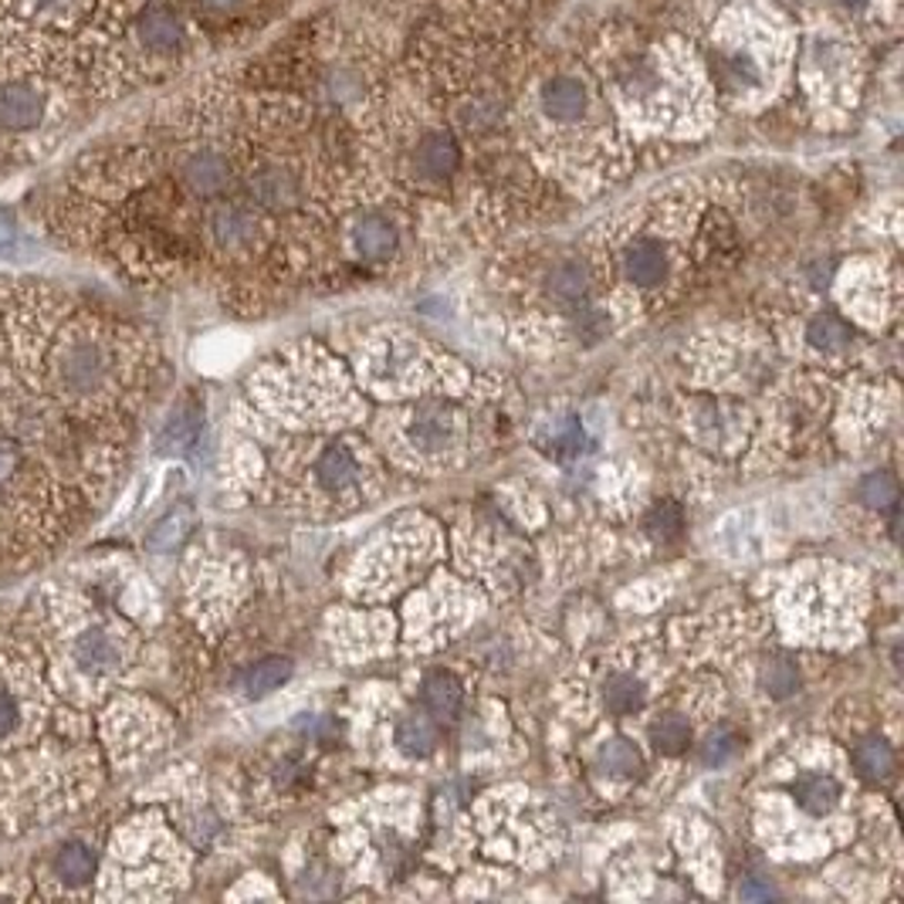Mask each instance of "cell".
Instances as JSON below:
<instances>
[{"instance_id": "cell-23", "label": "cell", "mask_w": 904, "mask_h": 904, "mask_svg": "<svg viewBox=\"0 0 904 904\" xmlns=\"http://www.w3.org/2000/svg\"><path fill=\"white\" fill-rule=\"evenodd\" d=\"M397 745L410 755H424L434 745V729L424 719H404L397 725Z\"/></svg>"}, {"instance_id": "cell-6", "label": "cell", "mask_w": 904, "mask_h": 904, "mask_svg": "<svg viewBox=\"0 0 904 904\" xmlns=\"http://www.w3.org/2000/svg\"><path fill=\"white\" fill-rule=\"evenodd\" d=\"M623 272L630 282L643 288L661 285V278L668 275V254L658 241H637L623 257Z\"/></svg>"}, {"instance_id": "cell-30", "label": "cell", "mask_w": 904, "mask_h": 904, "mask_svg": "<svg viewBox=\"0 0 904 904\" xmlns=\"http://www.w3.org/2000/svg\"><path fill=\"white\" fill-rule=\"evenodd\" d=\"M735 752H739V739H735L732 732H715V735H708L704 745H701V759H704L708 765H722V762H729Z\"/></svg>"}, {"instance_id": "cell-7", "label": "cell", "mask_w": 904, "mask_h": 904, "mask_svg": "<svg viewBox=\"0 0 904 904\" xmlns=\"http://www.w3.org/2000/svg\"><path fill=\"white\" fill-rule=\"evenodd\" d=\"M247 190H251V201H254V204H262V207H268V211H282V207H288V204L298 197V186H295L292 173H285V170H278V166H272V170H257V173L251 176Z\"/></svg>"}, {"instance_id": "cell-28", "label": "cell", "mask_w": 904, "mask_h": 904, "mask_svg": "<svg viewBox=\"0 0 904 904\" xmlns=\"http://www.w3.org/2000/svg\"><path fill=\"white\" fill-rule=\"evenodd\" d=\"M648 529H651V536H658L661 542L674 539V536L681 532V508L671 505V501L658 505V508L651 511V519H648Z\"/></svg>"}, {"instance_id": "cell-19", "label": "cell", "mask_w": 904, "mask_h": 904, "mask_svg": "<svg viewBox=\"0 0 904 904\" xmlns=\"http://www.w3.org/2000/svg\"><path fill=\"white\" fill-rule=\"evenodd\" d=\"M549 288H552V295H556V298H562V302H576V298H583V295H587V288H590V275H587V268L579 265V262H562V265L552 272Z\"/></svg>"}, {"instance_id": "cell-12", "label": "cell", "mask_w": 904, "mask_h": 904, "mask_svg": "<svg viewBox=\"0 0 904 904\" xmlns=\"http://www.w3.org/2000/svg\"><path fill=\"white\" fill-rule=\"evenodd\" d=\"M356 247H359V254L373 257V262H379V257H390L394 247H397V231L390 227V221H383V217H363L356 224Z\"/></svg>"}, {"instance_id": "cell-31", "label": "cell", "mask_w": 904, "mask_h": 904, "mask_svg": "<svg viewBox=\"0 0 904 904\" xmlns=\"http://www.w3.org/2000/svg\"><path fill=\"white\" fill-rule=\"evenodd\" d=\"M72 4H75V0H31V8L38 14H48V18H61Z\"/></svg>"}, {"instance_id": "cell-22", "label": "cell", "mask_w": 904, "mask_h": 904, "mask_svg": "<svg viewBox=\"0 0 904 904\" xmlns=\"http://www.w3.org/2000/svg\"><path fill=\"white\" fill-rule=\"evenodd\" d=\"M847 339H851V329L836 315H820L810 322V343L823 353L847 346Z\"/></svg>"}, {"instance_id": "cell-2", "label": "cell", "mask_w": 904, "mask_h": 904, "mask_svg": "<svg viewBox=\"0 0 904 904\" xmlns=\"http://www.w3.org/2000/svg\"><path fill=\"white\" fill-rule=\"evenodd\" d=\"M0 312L18 376L79 424L109 434L133 376L125 333L44 285L8 292Z\"/></svg>"}, {"instance_id": "cell-8", "label": "cell", "mask_w": 904, "mask_h": 904, "mask_svg": "<svg viewBox=\"0 0 904 904\" xmlns=\"http://www.w3.org/2000/svg\"><path fill=\"white\" fill-rule=\"evenodd\" d=\"M254 211L241 204H221L211 214V237L221 247H241L254 237Z\"/></svg>"}, {"instance_id": "cell-24", "label": "cell", "mask_w": 904, "mask_h": 904, "mask_svg": "<svg viewBox=\"0 0 904 904\" xmlns=\"http://www.w3.org/2000/svg\"><path fill=\"white\" fill-rule=\"evenodd\" d=\"M861 501L871 505V508H891V505L897 501V485H894V478L884 475V471L864 478V481H861Z\"/></svg>"}, {"instance_id": "cell-32", "label": "cell", "mask_w": 904, "mask_h": 904, "mask_svg": "<svg viewBox=\"0 0 904 904\" xmlns=\"http://www.w3.org/2000/svg\"><path fill=\"white\" fill-rule=\"evenodd\" d=\"M204 8H211V11H234L241 0H201Z\"/></svg>"}, {"instance_id": "cell-4", "label": "cell", "mask_w": 904, "mask_h": 904, "mask_svg": "<svg viewBox=\"0 0 904 904\" xmlns=\"http://www.w3.org/2000/svg\"><path fill=\"white\" fill-rule=\"evenodd\" d=\"M48 871H51V881L61 891H82L85 884H92L99 877V857H95V851L89 844L69 841V844L58 847Z\"/></svg>"}, {"instance_id": "cell-14", "label": "cell", "mask_w": 904, "mask_h": 904, "mask_svg": "<svg viewBox=\"0 0 904 904\" xmlns=\"http://www.w3.org/2000/svg\"><path fill=\"white\" fill-rule=\"evenodd\" d=\"M318 481L326 485L329 491H343V488H349L353 481H356V461H353V455L349 450L343 447V444H336V447H329L326 455L318 458Z\"/></svg>"}, {"instance_id": "cell-34", "label": "cell", "mask_w": 904, "mask_h": 904, "mask_svg": "<svg viewBox=\"0 0 904 904\" xmlns=\"http://www.w3.org/2000/svg\"><path fill=\"white\" fill-rule=\"evenodd\" d=\"M844 4H847V8H864L867 0H844Z\"/></svg>"}, {"instance_id": "cell-25", "label": "cell", "mask_w": 904, "mask_h": 904, "mask_svg": "<svg viewBox=\"0 0 904 904\" xmlns=\"http://www.w3.org/2000/svg\"><path fill=\"white\" fill-rule=\"evenodd\" d=\"M722 79L732 85H755L759 82V64L745 51H732L722 58Z\"/></svg>"}, {"instance_id": "cell-29", "label": "cell", "mask_w": 904, "mask_h": 904, "mask_svg": "<svg viewBox=\"0 0 904 904\" xmlns=\"http://www.w3.org/2000/svg\"><path fill=\"white\" fill-rule=\"evenodd\" d=\"M193 437H197V414H186L183 410V414H176L166 424L160 444H166V447H186V444H193Z\"/></svg>"}, {"instance_id": "cell-13", "label": "cell", "mask_w": 904, "mask_h": 904, "mask_svg": "<svg viewBox=\"0 0 904 904\" xmlns=\"http://www.w3.org/2000/svg\"><path fill=\"white\" fill-rule=\"evenodd\" d=\"M796 803L813 813V816H823L836 806V796H841V786H836L830 776H820V772H813V776H803L796 783Z\"/></svg>"}, {"instance_id": "cell-11", "label": "cell", "mask_w": 904, "mask_h": 904, "mask_svg": "<svg viewBox=\"0 0 904 904\" xmlns=\"http://www.w3.org/2000/svg\"><path fill=\"white\" fill-rule=\"evenodd\" d=\"M420 698L427 704V712L437 719H455L461 708V684L450 674H430L420 688Z\"/></svg>"}, {"instance_id": "cell-5", "label": "cell", "mask_w": 904, "mask_h": 904, "mask_svg": "<svg viewBox=\"0 0 904 904\" xmlns=\"http://www.w3.org/2000/svg\"><path fill=\"white\" fill-rule=\"evenodd\" d=\"M136 34H140V44L153 54H176L183 51V41H186L183 21L166 4H150L136 18Z\"/></svg>"}, {"instance_id": "cell-1", "label": "cell", "mask_w": 904, "mask_h": 904, "mask_svg": "<svg viewBox=\"0 0 904 904\" xmlns=\"http://www.w3.org/2000/svg\"><path fill=\"white\" fill-rule=\"evenodd\" d=\"M109 434H99L0 366V572L64 546L109 481Z\"/></svg>"}, {"instance_id": "cell-21", "label": "cell", "mask_w": 904, "mask_h": 904, "mask_svg": "<svg viewBox=\"0 0 904 904\" xmlns=\"http://www.w3.org/2000/svg\"><path fill=\"white\" fill-rule=\"evenodd\" d=\"M688 739H691V729H688V722H684L681 715H664V719H658L654 729H651V742H654V749L664 752V755L681 752V749L688 745Z\"/></svg>"}, {"instance_id": "cell-20", "label": "cell", "mask_w": 904, "mask_h": 904, "mask_svg": "<svg viewBox=\"0 0 904 904\" xmlns=\"http://www.w3.org/2000/svg\"><path fill=\"white\" fill-rule=\"evenodd\" d=\"M600 765L607 772H613V776H633V772H640V752L627 742V739H610L603 749H600Z\"/></svg>"}, {"instance_id": "cell-26", "label": "cell", "mask_w": 904, "mask_h": 904, "mask_svg": "<svg viewBox=\"0 0 904 904\" xmlns=\"http://www.w3.org/2000/svg\"><path fill=\"white\" fill-rule=\"evenodd\" d=\"M186 515L183 511H173V515H166V519L150 532V549H156V552H166V549H173L183 536H186Z\"/></svg>"}, {"instance_id": "cell-3", "label": "cell", "mask_w": 904, "mask_h": 904, "mask_svg": "<svg viewBox=\"0 0 904 904\" xmlns=\"http://www.w3.org/2000/svg\"><path fill=\"white\" fill-rule=\"evenodd\" d=\"M180 183L190 197L214 201L231 186V163L217 150H197L180 163Z\"/></svg>"}, {"instance_id": "cell-33", "label": "cell", "mask_w": 904, "mask_h": 904, "mask_svg": "<svg viewBox=\"0 0 904 904\" xmlns=\"http://www.w3.org/2000/svg\"><path fill=\"white\" fill-rule=\"evenodd\" d=\"M769 887H742V897H769Z\"/></svg>"}, {"instance_id": "cell-17", "label": "cell", "mask_w": 904, "mask_h": 904, "mask_svg": "<svg viewBox=\"0 0 904 904\" xmlns=\"http://www.w3.org/2000/svg\"><path fill=\"white\" fill-rule=\"evenodd\" d=\"M643 701H648V691H643V684L637 678L620 674V678L607 681V708L613 715H633L643 708Z\"/></svg>"}, {"instance_id": "cell-16", "label": "cell", "mask_w": 904, "mask_h": 904, "mask_svg": "<svg viewBox=\"0 0 904 904\" xmlns=\"http://www.w3.org/2000/svg\"><path fill=\"white\" fill-rule=\"evenodd\" d=\"M292 674V661L285 658H265L262 664H254L244 678V688L251 698H262V694H272L275 688H282Z\"/></svg>"}, {"instance_id": "cell-27", "label": "cell", "mask_w": 904, "mask_h": 904, "mask_svg": "<svg viewBox=\"0 0 904 904\" xmlns=\"http://www.w3.org/2000/svg\"><path fill=\"white\" fill-rule=\"evenodd\" d=\"M796 684H800V674H796V668H793L790 661H772V664L765 668V691H769V694L786 698V694L796 691Z\"/></svg>"}, {"instance_id": "cell-9", "label": "cell", "mask_w": 904, "mask_h": 904, "mask_svg": "<svg viewBox=\"0 0 904 904\" xmlns=\"http://www.w3.org/2000/svg\"><path fill=\"white\" fill-rule=\"evenodd\" d=\"M542 105L552 119H562V122L579 119L587 112V89L576 79H552L542 89Z\"/></svg>"}, {"instance_id": "cell-18", "label": "cell", "mask_w": 904, "mask_h": 904, "mask_svg": "<svg viewBox=\"0 0 904 904\" xmlns=\"http://www.w3.org/2000/svg\"><path fill=\"white\" fill-rule=\"evenodd\" d=\"M854 765L867 780H884L887 772L894 769V752H891V745L884 739H864L854 749Z\"/></svg>"}, {"instance_id": "cell-10", "label": "cell", "mask_w": 904, "mask_h": 904, "mask_svg": "<svg viewBox=\"0 0 904 904\" xmlns=\"http://www.w3.org/2000/svg\"><path fill=\"white\" fill-rule=\"evenodd\" d=\"M458 160H461V153H458V143L450 140L447 133H430V136H424V143L417 146V163H420V170L427 173V176H450L458 170Z\"/></svg>"}, {"instance_id": "cell-15", "label": "cell", "mask_w": 904, "mask_h": 904, "mask_svg": "<svg viewBox=\"0 0 904 904\" xmlns=\"http://www.w3.org/2000/svg\"><path fill=\"white\" fill-rule=\"evenodd\" d=\"M414 440L424 444V447H444L450 444V437H455V417H450L444 407H434V410H424L414 427H410Z\"/></svg>"}]
</instances>
